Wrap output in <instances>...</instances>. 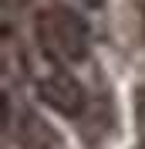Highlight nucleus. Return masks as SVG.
I'll return each instance as SVG.
<instances>
[{
	"instance_id": "2",
	"label": "nucleus",
	"mask_w": 145,
	"mask_h": 149,
	"mask_svg": "<svg viewBox=\"0 0 145 149\" xmlns=\"http://www.w3.org/2000/svg\"><path fill=\"white\" fill-rule=\"evenodd\" d=\"M37 98L61 115H81L84 112V88L78 85V78H71L61 68L37 81Z\"/></svg>"
},
{
	"instance_id": "1",
	"label": "nucleus",
	"mask_w": 145,
	"mask_h": 149,
	"mask_svg": "<svg viewBox=\"0 0 145 149\" xmlns=\"http://www.w3.org/2000/svg\"><path fill=\"white\" fill-rule=\"evenodd\" d=\"M37 37H41V47L47 54L61 58V61H81V58H88V47H91L88 24L78 14L61 7L47 10L37 20Z\"/></svg>"
},
{
	"instance_id": "3",
	"label": "nucleus",
	"mask_w": 145,
	"mask_h": 149,
	"mask_svg": "<svg viewBox=\"0 0 145 149\" xmlns=\"http://www.w3.org/2000/svg\"><path fill=\"white\" fill-rule=\"evenodd\" d=\"M78 3H84V7H101L105 0H78Z\"/></svg>"
}]
</instances>
